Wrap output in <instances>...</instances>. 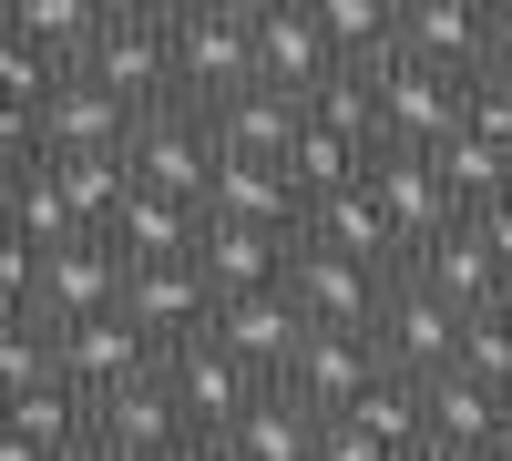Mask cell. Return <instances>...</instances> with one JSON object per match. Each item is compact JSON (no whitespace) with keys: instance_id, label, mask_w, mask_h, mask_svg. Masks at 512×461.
I'll list each match as a JSON object with an SVG mask.
<instances>
[{"instance_id":"obj_1","label":"cell","mask_w":512,"mask_h":461,"mask_svg":"<svg viewBox=\"0 0 512 461\" xmlns=\"http://www.w3.org/2000/svg\"><path fill=\"white\" fill-rule=\"evenodd\" d=\"M175 93L185 103H236L256 93V0H175Z\"/></svg>"},{"instance_id":"obj_2","label":"cell","mask_w":512,"mask_h":461,"mask_svg":"<svg viewBox=\"0 0 512 461\" xmlns=\"http://www.w3.org/2000/svg\"><path fill=\"white\" fill-rule=\"evenodd\" d=\"M82 72H93L113 103H134V113L185 103V93H175V21H164L154 0H113V21H103V41H93V62H82Z\"/></svg>"},{"instance_id":"obj_3","label":"cell","mask_w":512,"mask_h":461,"mask_svg":"<svg viewBox=\"0 0 512 461\" xmlns=\"http://www.w3.org/2000/svg\"><path fill=\"white\" fill-rule=\"evenodd\" d=\"M369 195H379V216H390V236H400V267L472 226V205L451 195V175L431 154H369Z\"/></svg>"},{"instance_id":"obj_4","label":"cell","mask_w":512,"mask_h":461,"mask_svg":"<svg viewBox=\"0 0 512 461\" xmlns=\"http://www.w3.org/2000/svg\"><path fill=\"white\" fill-rule=\"evenodd\" d=\"M287 298L308 308V328H328V339H379V308H390V267L328 257V246H308V236H297Z\"/></svg>"},{"instance_id":"obj_5","label":"cell","mask_w":512,"mask_h":461,"mask_svg":"<svg viewBox=\"0 0 512 461\" xmlns=\"http://www.w3.org/2000/svg\"><path fill=\"white\" fill-rule=\"evenodd\" d=\"M134 185H154V195H185V205H205V185H216V164H226V144H216V123H205L195 103H154L144 123H134Z\"/></svg>"},{"instance_id":"obj_6","label":"cell","mask_w":512,"mask_h":461,"mask_svg":"<svg viewBox=\"0 0 512 461\" xmlns=\"http://www.w3.org/2000/svg\"><path fill=\"white\" fill-rule=\"evenodd\" d=\"M256 82L287 103H318L338 82V52L318 31V0H256Z\"/></svg>"},{"instance_id":"obj_7","label":"cell","mask_w":512,"mask_h":461,"mask_svg":"<svg viewBox=\"0 0 512 461\" xmlns=\"http://www.w3.org/2000/svg\"><path fill=\"white\" fill-rule=\"evenodd\" d=\"M461 328H472V318H461L451 298H431V287H420V277H390V308H379V359H390L400 369V380H441V369L461 359Z\"/></svg>"},{"instance_id":"obj_8","label":"cell","mask_w":512,"mask_h":461,"mask_svg":"<svg viewBox=\"0 0 512 461\" xmlns=\"http://www.w3.org/2000/svg\"><path fill=\"white\" fill-rule=\"evenodd\" d=\"M400 62L482 82L492 72V0H400Z\"/></svg>"},{"instance_id":"obj_9","label":"cell","mask_w":512,"mask_h":461,"mask_svg":"<svg viewBox=\"0 0 512 461\" xmlns=\"http://www.w3.org/2000/svg\"><path fill=\"white\" fill-rule=\"evenodd\" d=\"M164 380H175V400H185V421L195 431H236L256 400H267V380L205 328V339H185V349H164Z\"/></svg>"},{"instance_id":"obj_10","label":"cell","mask_w":512,"mask_h":461,"mask_svg":"<svg viewBox=\"0 0 512 461\" xmlns=\"http://www.w3.org/2000/svg\"><path fill=\"white\" fill-rule=\"evenodd\" d=\"M123 287H134V267H123V246L113 236H82L62 246V257H41V328H82V318H113L123 308Z\"/></svg>"},{"instance_id":"obj_11","label":"cell","mask_w":512,"mask_h":461,"mask_svg":"<svg viewBox=\"0 0 512 461\" xmlns=\"http://www.w3.org/2000/svg\"><path fill=\"white\" fill-rule=\"evenodd\" d=\"M52 339H62V380H72L82 400H113V390H134L144 369H164V349H154L123 308H113V318H82V328H52Z\"/></svg>"},{"instance_id":"obj_12","label":"cell","mask_w":512,"mask_h":461,"mask_svg":"<svg viewBox=\"0 0 512 461\" xmlns=\"http://www.w3.org/2000/svg\"><path fill=\"white\" fill-rule=\"evenodd\" d=\"M379 380H390V359H379L369 339H328V328H318V339L287 359V380H277V390H287V400H308L318 421H349V410H359Z\"/></svg>"},{"instance_id":"obj_13","label":"cell","mask_w":512,"mask_h":461,"mask_svg":"<svg viewBox=\"0 0 512 461\" xmlns=\"http://www.w3.org/2000/svg\"><path fill=\"white\" fill-rule=\"evenodd\" d=\"M379 93H390V134H379V154H441V144L461 134V93H472V82L420 72V62H390V72H379Z\"/></svg>"},{"instance_id":"obj_14","label":"cell","mask_w":512,"mask_h":461,"mask_svg":"<svg viewBox=\"0 0 512 461\" xmlns=\"http://www.w3.org/2000/svg\"><path fill=\"white\" fill-rule=\"evenodd\" d=\"M123 318H134L154 349H185V339H205V328H216V287H205L195 257H185V267H134Z\"/></svg>"},{"instance_id":"obj_15","label":"cell","mask_w":512,"mask_h":461,"mask_svg":"<svg viewBox=\"0 0 512 461\" xmlns=\"http://www.w3.org/2000/svg\"><path fill=\"white\" fill-rule=\"evenodd\" d=\"M216 339H226V349L256 369V380L277 390V380H287V359L308 349L318 328H308V308H297L287 287H267V298H226V308H216Z\"/></svg>"},{"instance_id":"obj_16","label":"cell","mask_w":512,"mask_h":461,"mask_svg":"<svg viewBox=\"0 0 512 461\" xmlns=\"http://www.w3.org/2000/svg\"><path fill=\"white\" fill-rule=\"evenodd\" d=\"M195 267H205V287H216V308H226V298H267V287H287V267H297V236H267V226H216V216H205Z\"/></svg>"},{"instance_id":"obj_17","label":"cell","mask_w":512,"mask_h":461,"mask_svg":"<svg viewBox=\"0 0 512 461\" xmlns=\"http://www.w3.org/2000/svg\"><path fill=\"white\" fill-rule=\"evenodd\" d=\"M420 410H431V451H512V400L482 390L472 369L420 380Z\"/></svg>"},{"instance_id":"obj_18","label":"cell","mask_w":512,"mask_h":461,"mask_svg":"<svg viewBox=\"0 0 512 461\" xmlns=\"http://www.w3.org/2000/svg\"><path fill=\"white\" fill-rule=\"evenodd\" d=\"M134 123H144L134 103H113L93 72H72L41 113V154H134Z\"/></svg>"},{"instance_id":"obj_19","label":"cell","mask_w":512,"mask_h":461,"mask_svg":"<svg viewBox=\"0 0 512 461\" xmlns=\"http://www.w3.org/2000/svg\"><path fill=\"white\" fill-rule=\"evenodd\" d=\"M400 277H420V287H431V298H451L461 318H492V308H512V267L492 257V246H482L472 226H461V236H441L431 257H410Z\"/></svg>"},{"instance_id":"obj_20","label":"cell","mask_w":512,"mask_h":461,"mask_svg":"<svg viewBox=\"0 0 512 461\" xmlns=\"http://www.w3.org/2000/svg\"><path fill=\"white\" fill-rule=\"evenodd\" d=\"M93 431L113 441V451H134V461H164L195 421H185V400H175V380L164 369H144L134 390H113V400H93Z\"/></svg>"},{"instance_id":"obj_21","label":"cell","mask_w":512,"mask_h":461,"mask_svg":"<svg viewBox=\"0 0 512 461\" xmlns=\"http://www.w3.org/2000/svg\"><path fill=\"white\" fill-rule=\"evenodd\" d=\"M205 216L216 226H267V236H297L308 226V195L287 185V164H216V185H205Z\"/></svg>"},{"instance_id":"obj_22","label":"cell","mask_w":512,"mask_h":461,"mask_svg":"<svg viewBox=\"0 0 512 461\" xmlns=\"http://www.w3.org/2000/svg\"><path fill=\"white\" fill-rule=\"evenodd\" d=\"M113 246H123V267H185L195 246H205V205L134 185V205L113 216Z\"/></svg>"},{"instance_id":"obj_23","label":"cell","mask_w":512,"mask_h":461,"mask_svg":"<svg viewBox=\"0 0 512 461\" xmlns=\"http://www.w3.org/2000/svg\"><path fill=\"white\" fill-rule=\"evenodd\" d=\"M195 113H205V103H195ZM205 123H216V144H226L236 164H287L297 134H308V103H287V93H267V82H256V93L216 103Z\"/></svg>"},{"instance_id":"obj_24","label":"cell","mask_w":512,"mask_h":461,"mask_svg":"<svg viewBox=\"0 0 512 461\" xmlns=\"http://www.w3.org/2000/svg\"><path fill=\"white\" fill-rule=\"evenodd\" d=\"M297 236H308V246H328V257H359V267H390V277H400V236H390V216H379V195H369V185L318 195Z\"/></svg>"},{"instance_id":"obj_25","label":"cell","mask_w":512,"mask_h":461,"mask_svg":"<svg viewBox=\"0 0 512 461\" xmlns=\"http://www.w3.org/2000/svg\"><path fill=\"white\" fill-rule=\"evenodd\" d=\"M103 21H113V0H11V11H0V31H11V41H31V52H52L62 72H82V62H93Z\"/></svg>"},{"instance_id":"obj_26","label":"cell","mask_w":512,"mask_h":461,"mask_svg":"<svg viewBox=\"0 0 512 461\" xmlns=\"http://www.w3.org/2000/svg\"><path fill=\"white\" fill-rule=\"evenodd\" d=\"M41 175H52V195L72 205L82 236H113V216L134 205V164L123 154H41Z\"/></svg>"},{"instance_id":"obj_27","label":"cell","mask_w":512,"mask_h":461,"mask_svg":"<svg viewBox=\"0 0 512 461\" xmlns=\"http://www.w3.org/2000/svg\"><path fill=\"white\" fill-rule=\"evenodd\" d=\"M318 31L338 72H390L400 62V0H318Z\"/></svg>"},{"instance_id":"obj_28","label":"cell","mask_w":512,"mask_h":461,"mask_svg":"<svg viewBox=\"0 0 512 461\" xmlns=\"http://www.w3.org/2000/svg\"><path fill=\"white\" fill-rule=\"evenodd\" d=\"M226 441H236V461H318L328 421H318L308 400H287V390H267V400H256L246 421L226 431Z\"/></svg>"},{"instance_id":"obj_29","label":"cell","mask_w":512,"mask_h":461,"mask_svg":"<svg viewBox=\"0 0 512 461\" xmlns=\"http://www.w3.org/2000/svg\"><path fill=\"white\" fill-rule=\"evenodd\" d=\"M287 185L308 195V205H318V195H349V185H369V144L308 123V134H297V154H287Z\"/></svg>"},{"instance_id":"obj_30","label":"cell","mask_w":512,"mask_h":461,"mask_svg":"<svg viewBox=\"0 0 512 461\" xmlns=\"http://www.w3.org/2000/svg\"><path fill=\"white\" fill-rule=\"evenodd\" d=\"M349 431H369V441H390L400 461H420V451H431V410H420V380H400V369H390V380H379V390L349 410Z\"/></svg>"},{"instance_id":"obj_31","label":"cell","mask_w":512,"mask_h":461,"mask_svg":"<svg viewBox=\"0 0 512 461\" xmlns=\"http://www.w3.org/2000/svg\"><path fill=\"white\" fill-rule=\"evenodd\" d=\"M11 431H21V441H41L52 461H72L82 441H93V400H82L72 380H62V390H31V400H11Z\"/></svg>"},{"instance_id":"obj_32","label":"cell","mask_w":512,"mask_h":461,"mask_svg":"<svg viewBox=\"0 0 512 461\" xmlns=\"http://www.w3.org/2000/svg\"><path fill=\"white\" fill-rule=\"evenodd\" d=\"M0 390H11V400L62 390V339L41 318H0Z\"/></svg>"},{"instance_id":"obj_33","label":"cell","mask_w":512,"mask_h":461,"mask_svg":"<svg viewBox=\"0 0 512 461\" xmlns=\"http://www.w3.org/2000/svg\"><path fill=\"white\" fill-rule=\"evenodd\" d=\"M431 164L451 175V195L472 205V216H482V205H502V195H512V154H492V144H472V134H451V144H441Z\"/></svg>"},{"instance_id":"obj_34","label":"cell","mask_w":512,"mask_h":461,"mask_svg":"<svg viewBox=\"0 0 512 461\" xmlns=\"http://www.w3.org/2000/svg\"><path fill=\"white\" fill-rule=\"evenodd\" d=\"M451 369H472L482 390H502V400H512V308H492V318L461 328V359H451Z\"/></svg>"},{"instance_id":"obj_35","label":"cell","mask_w":512,"mask_h":461,"mask_svg":"<svg viewBox=\"0 0 512 461\" xmlns=\"http://www.w3.org/2000/svg\"><path fill=\"white\" fill-rule=\"evenodd\" d=\"M461 134L492 144V154H512V82H502V72H482L472 93H461Z\"/></svg>"},{"instance_id":"obj_36","label":"cell","mask_w":512,"mask_h":461,"mask_svg":"<svg viewBox=\"0 0 512 461\" xmlns=\"http://www.w3.org/2000/svg\"><path fill=\"white\" fill-rule=\"evenodd\" d=\"M0 298H11V318H31V308H41V246L0 236Z\"/></svg>"},{"instance_id":"obj_37","label":"cell","mask_w":512,"mask_h":461,"mask_svg":"<svg viewBox=\"0 0 512 461\" xmlns=\"http://www.w3.org/2000/svg\"><path fill=\"white\" fill-rule=\"evenodd\" d=\"M318 461H400V451H390V441H369V431H349V421H328Z\"/></svg>"},{"instance_id":"obj_38","label":"cell","mask_w":512,"mask_h":461,"mask_svg":"<svg viewBox=\"0 0 512 461\" xmlns=\"http://www.w3.org/2000/svg\"><path fill=\"white\" fill-rule=\"evenodd\" d=\"M472 236H482V246H492V257L512 267V195H502V205H482V216H472Z\"/></svg>"},{"instance_id":"obj_39","label":"cell","mask_w":512,"mask_h":461,"mask_svg":"<svg viewBox=\"0 0 512 461\" xmlns=\"http://www.w3.org/2000/svg\"><path fill=\"white\" fill-rule=\"evenodd\" d=\"M164 461H236V441H226V431H185Z\"/></svg>"},{"instance_id":"obj_40","label":"cell","mask_w":512,"mask_h":461,"mask_svg":"<svg viewBox=\"0 0 512 461\" xmlns=\"http://www.w3.org/2000/svg\"><path fill=\"white\" fill-rule=\"evenodd\" d=\"M492 72L512 82V0H492Z\"/></svg>"},{"instance_id":"obj_41","label":"cell","mask_w":512,"mask_h":461,"mask_svg":"<svg viewBox=\"0 0 512 461\" xmlns=\"http://www.w3.org/2000/svg\"><path fill=\"white\" fill-rule=\"evenodd\" d=\"M0 461H52L41 441H21V431H0Z\"/></svg>"},{"instance_id":"obj_42","label":"cell","mask_w":512,"mask_h":461,"mask_svg":"<svg viewBox=\"0 0 512 461\" xmlns=\"http://www.w3.org/2000/svg\"><path fill=\"white\" fill-rule=\"evenodd\" d=\"M72 461H134V451H113V441H103V431H93V441H82V451H72Z\"/></svg>"},{"instance_id":"obj_43","label":"cell","mask_w":512,"mask_h":461,"mask_svg":"<svg viewBox=\"0 0 512 461\" xmlns=\"http://www.w3.org/2000/svg\"><path fill=\"white\" fill-rule=\"evenodd\" d=\"M420 461H512V451H420Z\"/></svg>"}]
</instances>
